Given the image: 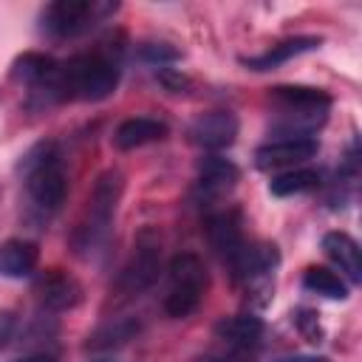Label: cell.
Returning a JSON list of instances; mask_svg holds the SVG:
<instances>
[{"mask_svg":"<svg viewBox=\"0 0 362 362\" xmlns=\"http://www.w3.org/2000/svg\"><path fill=\"white\" fill-rule=\"evenodd\" d=\"M119 6L105 0H54L40 11V31L51 40H74L110 17Z\"/></svg>","mask_w":362,"mask_h":362,"instance_id":"cell-7","label":"cell"},{"mask_svg":"<svg viewBox=\"0 0 362 362\" xmlns=\"http://www.w3.org/2000/svg\"><path fill=\"white\" fill-rule=\"evenodd\" d=\"M320 184H322L320 170H311V167H294V170H286V173L272 175V181H269V192H272L274 198H291V195H303V192L320 189Z\"/></svg>","mask_w":362,"mask_h":362,"instance_id":"cell-20","label":"cell"},{"mask_svg":"<svg viewBox=\"0 0 362 362\" xmlns=\"http://www.w3.org/2000/svg\"><path fill=\"white\" fill-rule=\"evenodd\" d=\"M209 288V274L204 260L195 252H181L167 266V294L164 314L173 320H184L198 311Z\"/></svg>","mask_w":362,"mask_h":362,"instance_id":"cell-5","label":"cell"},{"mask_svg":"<svg viewBox=\"0 0 362 362\" xmlns=\"http://www.w3.org/2000/svg\"><path fill=\"white\" fill-rule=\"evenodd\" d=\"M34 297L40 303L42 311L48 314H59V311H71L82 303L85 288L82 283L65 272V269H45L34 277Z\"/></svg>","mask_w":362,"mask_h":362,"instance_id":"cell-10","label":"cell"},{"mask_svg":"<svg viewBox=\"0 0 362 362\" xmlns=\"http://www.w3.org/2000/svg\"><path fill=\"white\" fill-rule=\"evenodd\" d=\"M320 249L339 269V277H345L348 286L362 283V252H359V243L348 232H342V229L325 232L320 240Z\"/></svg>","mask_w":362,"mask_h":362,"instance_id":"cell-16","label":"cell"},{"mask_svg":"<svg viewBox=\"0 0 362 362\" xmlns=\"http://www.w3.org/2000/svg\"><path fill=\"white\" fill-rule=\"evenodd\" d=\"M240 181V167L218 153H209L198 161L195 170V198L206 206L218 204L221 198H226Z\"/></svg>","mask_w":362,"mask_h":362,"instance_id":"cell-9","label":"cell"},{"mask_svg":"<svg viewBox=\"0 0 362 362\" xmlns=\"http://www.w3.org/2000/svg\"><path fill=\"white\" fill-rule=\"evenodd\" d=\"M303 288L311 294H320L325 300H348V294H351V286L345 283V277H339V272H334L328 266H305Z\"/></svg>","mask_w":362,"mask_h":362,"instance_id":"cell-21","label":"cell"},{"mask_svg":"<svg viewBox=\"0 0 362 362\" xmlns=\"http://www.w3.org/2000/svg\"><path fill=\"white\" fill-rule=\"evenodd\" d=\"M14 328H17V314L14 311H0V351L8 345V339L14 337Z\"/></svg>","mask_w":362,"mask_h":362,"instance_id":"cell-25","label":"cell"},{"mask_svg":"<svg viewBox=\"0 0 362 362\" xmlns=\"http://www.w3.org/2000/svg\"><path fill=\"white\" fill-rule=\"evenodd\" d=\"M40 246L28 238H8L0 243V277L23 280L37 272Z\"/></svg>","mask_w":362,"mask_h":362,"instance_id":"cell-19","label":"cell"},{"mask_svg":"<svg viewBox=\"0 0 362 362\" xmlns=\"http://www.w3.org/2000/svg\"><path fill=\"white\" fill-rule=\"evenodd\" d=\"M122 195H124V173L116 167L102 170L93 181L90 192H88L82 218L76 221V226L71 232V249L79 257L90 260V257L105 252L110 232H113V221H116V209L122 204Z\"/></svg>","mask_w":362,"mask_h":362,"instance_id":"cell-2","label":"cell"},{"mask_svg":"<svg viewBox=\"0 0 362 362\" xmlns=\"http://www.w3.org/2000/svg\"><path fill=\"white\" fill-rule=\"evenodd\" d=\"M320 153V141L317 136H303V139H272L266 144H260L255 150V167L263 173H274V170H294L300 164H305L308 158H314Z\"/></svg>","mask_w":362,"mask_h":362,"instance_id":"cell-11","label":"cell"},{"mask_svg":"<svg viewBox=\"0 0 362 362\" xmlns=\"http://www.w3.org/2000/svg\"><path fill=\"white\" fill-rule=\"evenodd\" d=\"M291 322L297 325V331L303 334L305 342H314L317 345V342L325 339V331L320 325V314L314 308H294L291 311Z\"/></svg>","mask_w":362,"mask_h":362,"instance_id":"cell-23","label":"cell"},{"mask_svg":"<svg viewBox=\"0 0 362 362\" xmlns=\"http://www.w3.org/2000/svg\"><path fill=\"white\" fill-rule=\"evenodd\" d=\"M322 45V37L317 34H297V37H286V40H277L272 42L266 51L260 54H249V57H240V65L249 68V71H274L286 62H291L294 57H303V54H311Z\"/></svg>","mask_w":362,"mask_h":362,"instance_id":"cell-15","label":"cell"},{"mask_svg":"<svg viewBox=\"0 0 362 362\" xmlns=\"http://www.w3.org/2000/svg\"><path fill=\"white\" fill-rule=\"evenodd\" d=\"M96 362H107V359H96Z\"/></svg>","mask_w":362,"mask_h":362,"instance_id":"cell-28","label":"cell"},{"mask_svg":"<svg viewBox=\"0 0 362 362\" xmlns=\"http://www.w3.org/2000/svg\"><path fill=\"white\" fill-rule=\"evenodd\" d=\"M170 136V124L164 119H156V116H130L124 122L116 124L110 141L116 150L127 153V150H139L144 144H156V141H164Z\"/></svg>","mask_w":362,"mask_h":362,"instance_id":"cell-17","label":"cell"},{"mask_svg":"<svg viewBox=\"0 0 362 362\" xmlns=\"http://www.w3.org/2000/svg\"><path fill=\"white\" fill-rule=\"evenodd\" d=\"M17 175L37 212L42 215L59 212V206L68 198V170H65V156L54 139H42L31 144L17 161Z\"/></svg>","mask_w":362,"mask_h":362,"instance_id":"cell-4","label":"cell"},{"mask_svg":"<svg viewBox=\"0 0 362 362\" xmlns=\"http://www.w3.org/2000/svg\"><path fill=\"white\" fill-rule=\"evenodd\" d=\"M161 249H164V238L156 226H141L139 235L133 238V249L127 255V260L122 263L113 288L122 297H136L141 291H147L161 272Z\"/></svg>","mask_w":362,"mask_h":362,"instance_id":"cell-6","label":"cell"},{"mask_svg":"<svg viewBox=\"0 0 362 362\" xmlns=\"http://www.w3.org/2000/svg\"><path fill=\"white\" fill-rule=\"evenodd\" d=\"M238 133H240V119L232 110H206L187 124V141L206 153H221L232 147Z\"/></svg>","mask_w":362,"mask_h":362,"instance_id":"cell-8","label":"cell"},{"mask_svg":"<svg viewBox=\"0 0 362 362\" xmlns=\"http://www.w3.org/2000/svg\"><path fill=\"white\" fill-rule=\"evenodd\" d=\"M212 334L226 348H235V351H243V354H257V348L263 345V337H266V322L257 314L243 311V314L221 317L215 322Z\"/></svg>","mask_w":362,"mask_h":362,"instance_id":"cell-14","label":"cell"},{"mask_svg":"<svg viewBox=\"0 0 362 362\" xmlns=\"http://www.w3.org/2000/svg\"><path fill=\"white\" fill-rule=\"evenodd\" d=\"M139 331H141L139 317H130V314H124V317H110L107 322L96 325V328L88 334V339H85L82 348H85L88 354H107V351H116V348L127 345Z\"/></svg>","mask_w":362,"mask_h":362,"instance_id":"cell-18","label":"cell"},{"mask_svg":"<svg viewBox=\"0 0 362 362\" xmlns=\"http://www.w3.org/2000/svg\"><path fill=\"white\" fill-rule=\"evenodd\" d=\"M272 107V133L283 139L314 136L334 107V96L314 85H274L266 93Z\"/></svg>","mask_w":362,"mask_h":362,"instance_id":"cell-3","label":"cell"},{"mask_svg":"<svg viewBox=\"0 0 362 362\" xmlns=\"http://www.w3.org/2000/svg\"><path fill=\"white\" fill-rule=\"evenodd\" d=\"M139 57L150 65H158L164 68L167 62H175L181 59V51L173 45V42H164V40H150V42H141L139 45Z\"/></svg>","mask_w":362,"mask_h":362,"instance_id":"cell-22","label":"cell"},{"mask_svg":"<svg viewBox=\"0 0 362 362\" xmlns=\"http://www.w3.org/2000/svg\"><path fill=\"white\" fill-rule=\"evenodd\" d=\"M274 362H331V359L320 354H291V356H277Z\"/></svg>","mask_w":362,"mask_h":362,"instance_id":"cell-26","label":"cell"},{"mask_svg":"<svg viewBox=\"0 0 362 362\" xmlns=\"http://www.w3.org/2000/svg\"><path fill=\"white\" fill-rule=\"evenodd\" d=\"M57 68H59V59H54L51 54L23 51L11 59L8 76H11V82L28 88V102H31V99H40L51 88V82L57 76Z\"/></svg>","mask_w":362,"mask_h":362,"instance_id":"cell-12","label":"cell"},{"mask_svg":"<svg viewBox=\"0 0 362 362\" xmlns=\"http://www.w3.org/2000/svg\"><path fill=\"white\" fill-rule=\"evenodd\" d=\"M204 229H206V240H209L212 252L223 260V266L246 246L240 209H229V206H226V209L209 212L206 221H204Z\"/></svg>","mask_w":362,"mask_h":362,"instance_id":"cell-13","label":"cell"},{"mask_svg":"<svg viewBox=\"0 0 362 362\" xmlns=\"http://www.w3.org/2000/svg\"><path fill=\"white\" fill-rule=\"evenodd\" d=\"M156 79L170 90V93H187L189 90V79L181 74V71H175V68H158L156 71Z\"/></svg>","mask_w":362,"mask_h":362,"instance_id":"cell-24","label":"cell"},{"mask_svg":"<svg viewBox=\"0 0 362 362\" xmlns=\"http://www.w3.org/2000/svg\"><path fill=\"white\" fill-rule=\"evenodd\" d=\"M119 79H122V68L110 54L105 51L76 54L59 62L51 88L40 99H31L28 107L48 110L62 102H102L116 93Z\"/></svg>","mask_w":362,"mask_h":362,"instance_id":"cell-1","label":"cell"},{"mask_svg":"<svg viewBox=\"0 0 362 362\" xmlns=\"http://www.w3.org/2000/svg\"><path fill=\"white\" fill-rule=\"evenodd\" d=\"M57 359H59L57 351H34V354H25V356H20L14 362H57Z\"/></svg>","mask_w":362,"mask_h":362,"instance_id":"cell-27","label":"cell"}]
</instances>
